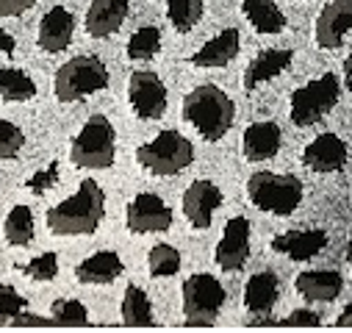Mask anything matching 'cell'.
<instances>
[{"label":"cell","instance_id":"cell-1","mask_svg":"<svg viewBox=\"0 0 352 333\" xmlns=\"http://www.w3.org/2000/svg\"><path fill=\"white\" fill-rule=\"evenodd\" d=\"M106 217V192L98 181H80L78 192L47 208V228L56 236H92Z\"/></svg>","mask_w":352,"mask_h":333},{"label":"cell","instance_id":"cell-2","mask_svg":"<svg viewBox=\"0 0 352 333\" xmlns=\"http://www.w3.org/2000/svg\"><path fill=\"white\" fill-rule=\"evenodd\" d=\"M184 120L206 142H219L233 128L236 103L225 89L214 87V83H203L184 98Z\"/></svg>","mask_w":352,"mask_h":333},{"label":"cell","instance_id":"cell-3","mask_svg":"<svg viewBox=\"0 0 352 333\" xmlns=\"http://www.w3.org/2000/svg\"><path fill=\"white\" fill-rule=\"evenodd\" d=\"M69 158L80 170H109L117 158V131L106 114H95L69 142Z\"/></svg>","mask_w":352,"mask_h":333},{"label":"cell","instance_id":"cell-4","mask_svg":"<svg viewBox=\"0 0 352 333\" xmlns=\"http://www.w3.org/2000/svg\"><path fill=\"white\" fill-rule=\"evenodd\" d=\"M109 87V67L98 56H75L56 69L53 95L58 103H78Z\"/></svg>","mask_w":352,"mask_h":333},{"label":"cell","instance_id":"cell-5","mask_svg":"<svg viewBox=\"0 0 352 333\" xmlns=\"http://www.w3.org/2000/svg\"><path fill=\"white\" fill-rule=\"evenodd\" d=\"M302 181L286 173H255L247 181V197L255 208L267 211V214H278V217H289L297 211V206L302 203Z\"/></svg>","mask_w":352,"mask_h":333},{"label":"cell","instance_id":"cell-6","mask_svg":"<svg viewBox=\"0 0 352 333\" xmlns=\"http://www.w3.org/2000/svg\"><path fill=\"white\" fill-rule=\"evenodd\" d=\"M195 161V144L178 131H161L153 142L139 144L136 164L150 175H178Z\"/></svg>","mask_w":352,"mask_h":333},{"label":"cell","instance_id":"cell-7","mask_svg":"<svg viewBox=\"0 0 352 333\" xmlns=\"http://www.w3.org/2000/svg\"><path fill=\"white\" fill-rule=\"evenodd\" d=\"M336 103H338V78L333 72H324L308 80L305 87L294 89L289 100V114L297 128H308L316 125L327 111H333Z\"/></svg>","mask_w":352,"mask_h":333},{"label":"cell","instance_id":"cell-8","mask_svg":"<svg viewBox=\"0 0 352 333\" xmlns=\"http://www.w3.org/2000/svg\"><path fill=\"white\" fill-rule=\"evenodd\" d=\"M225 305V289L222 283L208 272H195L184 281V314L186 325L208 327L214 325L219 308Z\"/></svg>","mask_w":352,"mask_h":333},{"label":"cell","instance_id":"cell-9","mask_svg":"<svg viewBox=\"0 0 352 333\" xmlns=\"http://www.w3.org/2000/svg\"><path fill=\"white\" fill-rule=\"evenodd\" d=\"M128 103L139 120H158L166 111V87L153 69H136L128 78Z\"/></svg>","mask_w":352,"mask_h":333},{"label":"cell","instance_id":"cell-10","mask_svg":"<svg viewBox=\"0 0 352 333\" xmlns=\"http://www.w3.org/2000/svg\"><path fill=\"white\" fill-rule=\"evenodd\" d=\"M125 225L131 233H164L172 228V208L158 195L142 192L128 203Z\"/></svg>","mask_w":352,"mask_h":333},{"label":"cell","instance_id":"cell-11","mask_svg":"<svg viewBox=\"0 0 352 333\" xmlns=\"http://www.w3.org/2000/svg\"><path fill=\"white\" fill-rule=\"evenodd\" d=\"M250 259V219L247 217H233L228 219L222 239L214 250V261L225 272H239Z\"/></svg>","mask_w":352,"mask_h":333},{"label":"cell","instance_id":"cell-12","mask_svg":"<svg viewBox=\"0 0 352 333\" xmlns=\"http://www.w3.org/2000/svg\"><path fill=\"white\" fill-rule=\"evenodd\" d=\"M302 164L311 173H341L346 166V142L338 133H319L302 150Z\"/></svg>","mask_w":352,"mask_h":333},{"label":"cell","instance_id":"cell-13","mask_svg":"<svg viewBox=\"0 0 352 333\" xmlns=\"http://www.w3.org/2000/svg\"><path fill=\"white\" fill-rule=\"evenodd\" d=\"M219 206H222V189L208 178L192 181L184 192V214L192 222V228H197V230H206L211 225L214 211Z\"/></svg>","mask_w":352,"mask_h":333},{"label":"cell","instance_id":"cell-14","mask_svg":"<svg viewBox=\"0 0 352 333\" xmlns=\"http://www.w3.org/2000/svg\"><path fill=\"white\" fill-rule=\"evenodd\" d=\"M352 31V0H330L319 12L314 25V39L322 50H333L341 45L344 34Z\"/></svg>","mask_w":352,"mask_h":333},{"label":"cell","instance_id":"cell-15","mask_svg":"<svg viewBox=\"0 0 352 333\" xmlns=\"http://www.w3.org/2000/svg\"><path fill=\"white\" fill-rule=\"evenodd\" d=\"M72 36H75V17L69 9L64 6H53L42 23H39V34H36V45L45 50V53H61L72 45Z\"/></svg>","mask_w":352,"mask_h":333},{"label":"cell","instance_id":"cell-16","mask_svg":"<svg viewBox=\"0 0 352 333\" xmlns=\"http://www.w3.org/2000/svg\"><path fill=\"white\" fill-rule=\"evenodd\" d=\"M128 17V0H92L86 9V34L95 39H106L122 28Z\"/></svg>","mask_w":352,"mask_h":333},{"label":"cell","instance_id":"cell-17","mask_svg":"<svg viewBox=\"0 0 352 333\" xmlns=\"http://www.w3.org/2000/svg\"><path fill=\"white\" fill-rule=\"evenodd\" d=\"M327 244V233L324 230H286L278 233L272 239V250L283 253L294 261H311L314 256H319Z\"/></svg>","mask_w":352,"mask_h":333},{"label":"cell","instance_id":"cell-18","mask_svg":"<svg viewBox=\"0 0 352 333\" xmlns=\"http://www.w3.org/2000/svg\"><path fill=\"white\" fill-rule=\"evenodd\" d=\"M241 47V34L236 28H225L222 34H217L214 39H208L197 53H192V64L200 69H219L228 67Z\"/></svg>","mask_w":352,"mask_h":333},{"label":"cell","instance_id":"cell-19","mask_svg":"<svg viewBox=\"0 0 352 333\" xmlns=\"http://www.w3.org/2000/svg\"><path fill=\"white\" fill-rule=\"evenodd\" d=\"M292 58H294L292 50H280V47L261 50V53L247 64V69H244V78H241L244 89L252 92V89L261 87V83H267V80L278 78V75L292 64Z\"/></svg>","mask_w":352,"mask_h":333},{"label":"cell","instance_id":"cell-20","mask_svg":"<svg viewBox=\"0 0 352 333\" xmlns=\"http://www.w3.org/2000/svg\"><path fill=\"white\" fill-rule=\"evenodd\" d=\"M294 289L311 303H333L344 289V278L336 270H305L294 278Z\"/></svg>","mask_w":352,"mask_h":333},{"label":"cell","instance_id":"cell-21","mask_svg":"<svg viewBox=\"0 0 352 333\" xmlns=\"http://www.w3.org/2000/svg\"><path fill=\"white\" fill-rule=\"evenodd\" d=\"M122 259L114 253V250H100V253L83 259L78 267H75V278L86 286H106V283H114L120 275H122Z\"/></svg>","mask_w":352,"mask_h":333},{"label":"cell","instance_id":"cell-22","mask_svg":"<svg viewBox=\"0 0 352 333\" xmlns=\"http://www.w3.org/2000/svg\"><path fill=\"white\" fill-rule=\"evenodd\" d=\"M280 128L275 122H252L241 136V153L247 161H270L280 150Z\"/></svg>","mask_w":352,"mask_h":333},{"label":"cell","instance_id":"cell-23","mask_svg":"<svg viewBox=\"0 0 352 333\" xmlns=\"http://www.w3.org/2000/svg\"><path fill=\"white\" fill-rule=\"evenodd\" d=\"M280 281L275 272H255L244 286V308L252 314H270L278 303Z\"/></svg>","mask_w":352,"mask_h":333},{"label":"cell","instance_id":"cell-24","mask_svg":"<svg viewBox=\"0 0 352 333\" xmlns=\"http://www.w3.org/2000/svg\"><path fill=\"white\" fill-rule=\"evenodd\" d=\"M241 14L258 34H280L286 31V14L275 0H241Z\"/></svg>","mask_w":352,"mask_h":333},{"label":"cell","instance_id":"cell-25","mask_svg":"<svg viewBox=\"0 0 352 333\" xmlns=\"http://www.w3.org/2000/svg\"><path fill=\"white\" fill-rule=\"evenodd\" d=\"M31 98H36L34 78L20 67H0V100L25 103Z\"/></svg>","mask_w":352,"mask_h":333},{"label":"cell","instance_id":"cell-26","mask_svg":"<svg viewBox=\"0 0 352 333\" xmlns=\"http://www.w3.org/2000/svg\"><path fill=\"white\" fill-rule=\"evenodd\" d=\"M120 308H122V322H125V325H131V327L153 325V305H150V297H147L144 289H139L136 283H128Z\"/></svg>","mask_w":352,"mask_h":333},{"label":"cell","instance_id":"cell-27","mask_svg":"<svg viewBox=\"0 0 352 333\" xmlns=\"http://www.w3.org/2000/svg\"><path fill=\"white\" fill-rule=\"evenodd\" d=\"M3 236L12 247H28L34 241V211L28 206H14L6 214Z\"/></svg>","mask_w":352,"mask_h":333},{"label":"cell","instance_id":"cell-28","mask_svg":"<svg viewBox=\"0 0 352 333\" xmlns=\"http://www.w3.org/2000/svg\"><path fill=\"white\" fill-rule=\"evenodd\" d=\"M206 12V0H166V17L178 34H189Z\"/></svg>","mask_w":352,"mask_h":333},{"label":"cell","instance_id":"cell-29","mask_svg":"<svg viewBox=\"0 0 352 333\" xmlns=\"http://www.w3.org/2000/svg\"><path fill=\"white\" fill-rule=\"evenodd\" d=\"M161 50V31L155 25H142L128 39V58L131 61H150Z\"/></svg>","mask_w":352,"mask_h":333},{"label":"cell","instance_id":"cell-30","mask_svg":"<svg viewBox=\"0 0 352 333\" xmlns=\"http://www.w3.org/2000/svg\"><path fill=\"white\" fill-rule=\"evenodd\" d=\"M147 267L153 278H169L181 270V253L172 244H155L147 253Z\"/></svg>","mask_w":352,"mask_h":333},{"label":"cell","instance_id":"cell-31","mask_svg":"<svg viewBox=\"0 0 352 333\" xmlns=\"http://www.w3.org/2000/svg\"><path fill=\"white\" fill-rule=\"evenodd\" d=\"M50 319H53V325L75 327V325L89 322V311H86V305L80 300H56L50 305Z\"/></svg>","mask_w":352,"mask_h":333},{"label":"cell","instance_id":"cell-32","mask_svg":"<svg viewBox=\"0 0 352 333\" xmlns=\"http://www.w3.org/2000/svg\"><path fill=\"white\" fill-rule=\"evenodd\" d=\"M25 144V133L20 131V125L0 120V161H12L17 158V153Z\"/></svg>","mask_w":352,"mask_h":333},{"label":"cell","instance_id":"cell-33","mask_svg":"<svg viewBox=\"0 0 352 333\" xmlns=\"http://www.w3.org/2000/svg\"><path fill=\"white\" fill-rule=\"evenodd\" d=\"M23 272L31 278V281H53L58 275V256L56 253H42L36 259H31L28 264H23Z\"/></svg>","mask_w":352,"mask_h":333},{"label":"cell","instance_id":"cell-34","mask_svg":"<svg viewBox=\"0 0 352 333\" xmlns=\"http://www.w3.org/2000/svg\"><path fill=\"white\" fill-rule=\"evenodd\" d=\"M25 305H28V300L23 297V294H17L12 286H6V283H0V325H6V322H12L20 311H25Z\"/></svg>","mask_w":352,"mask_h":333},{"label":"cell","instance_id":"cell-35","mask_svg":"<svg viewBox=\"0 0 352 333\" xmlns=\"http://www.w3.org/2000/svg\"><path fill=\"white\" fill-rule=\"evenodd\" d=\"M283 327H319L322 325V316L316 311H308V308H297L292 311L286 319H280Z\"/></svg>","mask_w":352,"mask_h":333},{"label":"cell","instance_id":"cell-36","mask_svg":"<svg viewBox=\"0 0 352 333\" xmlns=\"http://www.w3.org/2000/svg\"><path fill=\"white\" fill-rule=\"evenodd\" d=\"M56 178H58V164H50L45 173H36L25 186L31 189V192H36V195H42L45 189H50L53 184H56Z\"/></svg>","mask_w":352,"mask_h":333},{"label":"cell","instance_id":"cell-37","mask_svg":"<svg viewBox=\"0 0 352 333\" xmlns=\"http://www.w3.org/2000/svg\"><path fill=\"white\" fill-rule=\"evenodd\" d=\"M36 0H0V17H20L34 9Z\"/></svg>","mask_w":352,"mask_h":333},{"label":"cell","instance_id":"cell-38","mask_svg":"<svg viewBox=\"0 0 352 333\" xmlns=\"http://www.w3.org/2000/svg\"><path fill=\"white\" fill-rule=\"evenodd\" d=\"M14 327H39V325H53V319H45V316H36V314H28V311H20L14 319H12Z\"/></svg>","mask_w":352,"mask_h":333},{"label":"cell","instance_id":"cell-39","mask_svg":"<svg viewBox=\"0 0 352 333\" xmlns=\"http://www.w3.org/2000/svg\"><path fill=\"white\" fill-rule=\"evenodd\" d=\"M14 50H17V42H14V36L0 25V53H6V56H14Z\"/></svg>","mask_w":352,"mask_h":333},{"label":"cell","instance_id":"cell-40","mask_svg":"<svg viewBox=\"0 0 352 333\" xmlns=\"http://www.w3.org/2000/svg\"><path fill=\"white\" fill-rule=\"evenodd\" d=\"M336 327H352V305H346V308L338 314V319H336Z\"/></svg>","mask_w":352,"mask_h":333},{"label":"cell","instance_id":"cell-41","mask_svg":"<svg viewBox=\"0 0 352 333\" xmlns=\"http://www.w3.org/2000/svg\"><path fill=\"white\" fill-rule=\"evenodd\" d=\"M344 87L352 92V53L344 58Z\"/></svg>","mask_w":352,"mask_h":333},{"label":"cell","instance_id":"cell-42","mask_svg":"<svg viewBox=\"0 0 352 333\" xmlns=\"http://www.w3.org/2000/svg\"><path fill=\"white\" fill-rule=\"evenodd\" d=\"M250 325L252 327H275V325H280V319H267V316H263V319H252Z\"/></svg>","mask_w":352,"mask_h":333},{"label":"cell","instance_id":"cell-43","mask_svg":"<svg viewBox=\"0 0 352 333\" xmlns=\"http://www.w3.org/2000/svg\"><path fill=\"white\" fill-rule=\"evenodd\" d=\"M346 264L352 267V233H349V241H346Z\"/></svg>","mask_w":352,"mask_h":333}]
</instances>
